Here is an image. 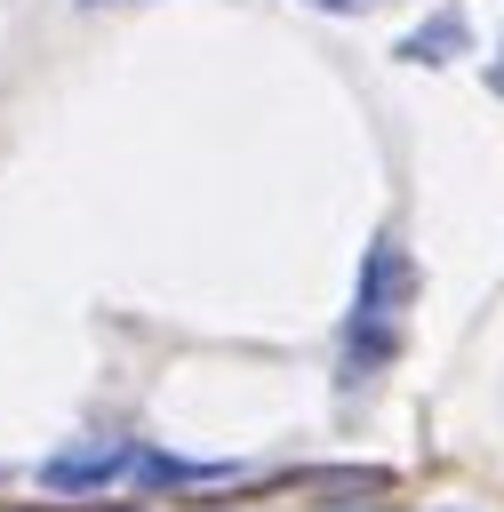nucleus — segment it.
Wrapping results in <instances>:
<instances>
[{
  "label": "nucleus",
  "instance_id": "1",
  "mask_svg": "<svg viewBox=\"0 0 504 512\" xmlns=\"http://www.w3.org/2000/svg\"><path fill=\"white\" fill-rule=\"evenodd\" d=\"M416 296V264L392 232L368 240L360 256V288H352V320H344V384H368L392 352H400V312Z\"/></svg>",
  "mask_w": 504,
  "mask_h": 512
},
{
  "label": "nucleus",
  "instance_id": "2",
  "mask_svg": "<svg viewBox=\"0 0 504 512\" xmlns=\"http://www.w3.org/2000/svg\"><path fill=\"white\" fill-rule=\"evenodd\" d=\"M120 472H136V440H88V448H64V456L40 464V480L64 488V496H88V488H104Z\"/></svg>",
  "mask_w": 504,
  "mask_h": 512
},
{
  "label": "nucleus",
  "instance_id": "3",
  "mask_svg": "<svg viewBox=\"0 0 504 512\" xmlns=\"http://www.w3.org/2000/svg\"><path fill=\"white\" fill-rule=\"evenodd\" d=\"M400 56H408V64H448V56H464V16H456V8H440L424 32H408V40H400Z\"/></svg>",
  "mask_w": 504,
  "mask_h": 512
},
{
  "label": "nucleus",
  "instance_id": "4",
  "mask_svg": "<svg viewBox=\"0 0 504 512\" xmlns=\"http://www.w3.org/2000/svg\"><path fill=\"white\" fill-rule=\"evenodd\" d=\"M136 480L184 488V480H224V464H192V456H168V448H136Z\"/></svg>",
  "mask_w": 504,
  "mask_h": 512
},
{
  "label": "nucleus",
  "instance_id": "5",
  "mask_svg": "<svg viewBox=\"0 0 504 512\" xmlns=\"http://www.w3.org/2000/svg\"><path fill=\"white\" fill-rule=\"evenodd\" d=\"M312 8H328V16H360V8H376V0H312Z\"/></svg>",
  "mask_w": 504,
  "mask_h": 512
},
{
  "label": "nucleus",
  "instance_id": "6",
  "mask_svg": "<svg viewBox=\"0 0 504 512\" xmlns=\"http://www.w3.org/2000/svg\"><path fill=\"white\" fill-rule=\"evenodd\" d=\"M488 80H496V96H504V48H496V64H488Z\"/></svg>",
  "mask_w": 504,
  "mask_h": 512
},
{
  "label": "nucleus",
  "instance_id": "7",
  "mask_svg": "<svg viewBox=\"0 0 504 512\" xmlns=\"http://www.w3.org/2000/svg\"><path fill=\"white\" fill-rule=\"evenodd\" d=\"M80 8H112V0H80Z\"/></svg>",
  "mask_w": 504,
  "mask_h": 512
}]
</instances>
